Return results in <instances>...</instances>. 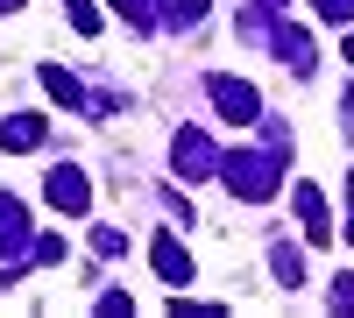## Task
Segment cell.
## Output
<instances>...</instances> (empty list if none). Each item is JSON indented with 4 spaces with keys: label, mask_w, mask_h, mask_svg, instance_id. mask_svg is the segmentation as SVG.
<instances>
[{
    "label": "cell",
    "mask_w": 354,
    "mask_h": 318,
    "mask_svg": "<svg viewBox=\"0 0 354 318\" xmlns=\"http://www.w3.org/2000/svg\"><path fill=\"white\" fill-rule=\"evenodd\" d=\"M93 184H85V170H50V206L57 212H85L93 198H85Z\"/></svg>",
    "instance_id": "cell-1"
},
{
    "label": "cell",
    "mask_w": 354,
    "mask_h": 318,
    "mask_svg": "<svg viewBox=\"0 0 354 318\" xmlns=\"http://www.w3.org/2000/svg\"><path fill=\"white\" fill-rule=\"evenodd\" d=\"M156 269H163L170 283H185V276H192V255H177V241L163 234V241H156Z\"/></svg>",
    "instance_id": "cell-2"
},
{
    "label": "cell",
    "mask_w": 354,
    "mask_h": 318,
    "mask_svg": "<svg viewBox=\"0 0 354 318\" xmlns=\"http://www.w3.org/2000/svg\"><path fill=\"white\" fill-rule=\"evenodd\" d=\"M36 141H43L36 121H0V149H36Z\"/></svg>",
    "instance_id": "cell-3"
},
{
    "label": "cell",
    "mask_w": 354,
    "mask_h": 318,
    "mask_svg": "<svg viewBox=\"0 0 354 318\" xmlns=\"http://www.w3.org/2000/svg\"><path fill=\"white\" fill-rule=\"evenodd\" d=\"M0 8H21V0H0Z\"/></svg>",
    "instance_id": "cell-4"
}]
</instances>
